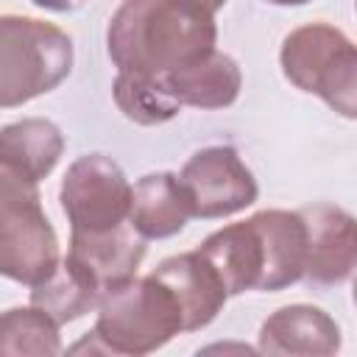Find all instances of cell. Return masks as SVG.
<instances>
[{
  "label": "cell",
  "instance_id": "1",
  "mask_svg": "<svg viewBox=\"0 0 357 357\" xmlns=\"http://www.w3.org/2000/svg\"><path fill=\"white\" fill-rule=\"evenodd\" d=\"M215 14L187 0H123L106 28V50L120 73L165 75L215 50Z\"/></svg>",
  "mask_w": 357,
  "mask_h": 357
},
{
  "label": "cell",
  "instance_id": "2",
  "mask_svg": "<svg viewBox=\"0 0 357 357\" xmlns=\"http://www.w3.org/2000/svg\"><path fill=\"white\" fill-rule=\"evenodd\" d=\"M95 310L98 321L92 332L106 346V354L114 357L151 354L184 332L178 301L151 273L100 290Z\"/></svg>",
  "mask_w": 357,
  "mask_h": 357
},
{
  "label": "cell",
  "instance_id": "3",
  "mask_svg": "<svg viewBox=\"0 0 357 357\" xmlns=\"http://www.w3.org/2000/svg\"><path fill=\"white\" fill-rule=\"evenodd\" d=\"M73 70V39L53 22L0 17V109L53 92Z\"/></svg>",
  "mask_w": 357,
  "mask_h": 357
},
{
  "label": "cell",
  "instance_id": "4",
  "mask_svg": "<svg viewBox=\"0 0 357 357\" xmlns=\"http://www.w3.org/2000/svg\"><path fill=\"white\" fill-rule=\"evenodd\" d=\"M279 61L296 89L318 95L346 120L357 117V50L340 28L312 22L290 31Z\"/></svg>",
  "mask_w": 357,
  "mask_h": 357
},
{
  "label": "cell",
  "instance_id": "5",
  "mask_svg": "<svg viewBox=\"0 0 357 357\" xmlns=\"http://www.w3.org/2000/svg\"><path fill=\"white\" fill-rule=\"evenodd\" d=\"M59 259V237L42 209L36 181L0 162V276L31 287Z\"/></svg>",
  "mask_w": 357,
  "mask_h": 357
},
{
  "label": "cell",
  "instance_id": "6",
  "mask_svg": "<svg viewBox=\"0 0 357 357\" xmlns=\"http://www.w3.org/2000/svg\"><path fill=\"white\" fill-rule=\"evenodd\" d=\"M59 201L70 231H106L128 220L131 184L112 156L86 153L67 167Z\"/></svg>",
  "mask_w": 357,
  "mask_h": 357
},
{
  "label": "cell",
  "instance_id": "7",
  "mask_svg": "<svg viewBox=\"0 0 357 357\" xmlns=\"http://www.w3.org/2000/svg\"><path fill=\"white\" fill-rule=\"evenodd\" d=\"M178 181L190 198L192 218H229L245 206H251L259 195L254 173L229 145H209L195 151L181 173Z\"/></svg>",
  "mask_w": 357,
  "mask_h": 357
},
{
  "label": "cell",
  "instance_id": "8",
  "mask_svg": "<svg viewBox=\"0 0 357 357\" xmlns=\"http://www.w3.org/2000/svg\"><path fill=\"white\" fill-rule=\"evenodd\" d=\"M298 212L307 229L304 279L321 287L346 282L357 262L354 218L335 204H312Z\"/></svg>",
  "mask_w": 357,
  "mask_h": 357
},
{
  "label": "cell",
  "instance_id": "9",
  "mask_svg": "<svg viewBox=\"0 0 357 357\" xmlns=\"http://www.w3.org/2000/svg\"><path fill=\"white\" fill-rule=\"evenodd\" d=\"M340 349V326L312 304H287L259 326V351L276 357H332Z\"/></svg>",
  "mask_w": 357,
  "mask_h": 357
},
{
  "label": "cell",
  "instance_id": "10",
  "mask_svg": "<svg viewBox=\"0 0 357 357\" xmlns=\"http://www.w3.org/2000/svg\"><path fill=\"white\" fill-rule=\"evenodd\" d=\"M195 251L218 273L226 296H240L245 290H262L265 245H262V234L254 218L243 223H229L212 231Z\"/></svg>",
  "mask_w": 357,
  "mask_h": 357
},
{
  "label": "cell",
  "instance_id": "11",
  "mask_svg": "<svg viewBox=\"0 0 357 357\" xmlns=\"http://www.w3.org/2000/svg\"><path fill=\"white\" fill-rule=\"evenodd\" d=\"M151 276H156L178 301L184 332L209 326L229 298L218 273L198 251H184L162 259Z\"/></svg>",
  "mask_w": 357,
  "mask_h": 357
},
{
  "label": "cell",
  "instance_id": "12",
  "mask_svg": "<svg viewBox=\"0 0 357 357\" xmlns=\"http://www.w3.org/2000/svg\"><path fill=\"white\" fill-rule=\"evenodd\" d=\"M81 268L89 271L100 290L131 279L145 257V237L131 226V220L106 231H70V248Z\"/></svg>",
  "mask_w": 357,
  "mask_h": 357
},
{
  "label": "cell",
  "instance_id": "13",
  "mask_svg": "<svg viewBox=\"0 0 357 357\" xmlns=\"http://www.w3.org/2000/svg\"><path fill=\"white\" fill-rule=\"evenodd\" d=\"M265 245V279L262 290L276 293L304 279L307 262V229L301 212L262 209L251 215Z\"/></svg>",
  "mask_w": 357,
  "mask_h": 357
},
{
  "label": "cell",
  "instance_id": "14",
  "mask_svg": "<svg viewBox=\"0 0 357 357\" xmlns=\"http://www.w3.org/2000/svg\"><path fill=\"white\" fill-rule=\"evenodd\" d=\"M192 218L190 198L176 173H148L131 187L128 220L145 240L178 234Z\"/></svg>",
  "mask_w": 357,
  "mask_h": 357
},
{
  "label": "cell",
  "instance_id": "15",
  "mask_svg": "<svg viewBox=\"0 0 357 357\" xmlns=\"http://www.w3.org/2000/svg\"><path fill=\"white\" fill-rule=\"evenodd\" d=\"M165 84L170 86L173 98L181 106L226 109L240 95L243 73L231 56L220 50H209L206 56L165 73Z\"/></svg>",
  "mask_w": 357,
  "mask_h": 357
},
{
  "label": "cell",
  "instance_id": "16",
  "mask_svg": "<svg viewBox=\"0 0 357 357\" xmlns=\"http://www.w3.org/2000/svg\"><path fill=\"white\" fill-rule=\"evenodd\" d=\"M64 153V134L53 120L25 117L0 128V162L31 181H42Z\"/></svg>",
  "mask_w": 357,
  "mask_h": 357
},
{
  "label": "cell",
  "instance_id": "17",
  "mask_svg": "<svg viewBox=\"0 0 357 357\" xmlns=\"http://www.w3.org/2000/svg\"><path fill=\"white\" fill-rule=\"evenodd\" d=\"M100 287L73 257H61L56 268L36 284H31V304L47 312L59 326L95 310Z\"/></svg>",
  "mask_w": 357,
  "mask_h": 357
},
{
  "label": "cell",
  "instance_id": "18",
  "mask_svg": "<svg viewBox=\"0 0 357 357\" xmlns=\"http://www.w3.org/2000/svg\"><path fill=\"white\" fill-rule=\"evenodd\" d=\"M61 354L59 324L39 307H11L0 312V357H56Z\"/></svg>",
  "mask_w": 357,
  "mask_h": 357
},
{
  "label": "cell",
  "instance_id": "19",
  "mask_svg": "<svg viewBox=\"0 0 357 357\" xmlns=\"http://www.w3.org/2000/svg\"><path fill=\"white\" fill-rule=\"evenodd\" d=\"M117 109L134 120L137 126H159L178 114L181 103L173 98L165 75H139V73H117L112 86Z\"/></svg>",
  "mask_w": 357,
  "mask_h": 357
},
{
  "label": "cell",
  "instance_id": "20",
  "mask_svg": "<svg viewBox=\"0 0 357 357\" xmlns=\"http://www.w3.org/2000/svg\"><path fill=\"white\" fill-rule=\"evenodd\" d=\"M33 6H39V8H45V11H75V8H81L86 0H31Z\"/></svg>",
  "mask_w": 357,
  "mask_h": 357
},
{
  "label": "cell",
  "instance_id": "21",
  "mask_svg": "<svg viewBox=\"0 0 357 357\" xmlns=\"http://www.w3.org/2000/svg\"><path fill=\"white\" fill-rule=\"evenodd\" d=\"M187 3H195V6H201L204 11L215 14L218 8H223V3H226V0H187Z\"/></svg>",
  "mask_w": 357,
  "mask_h": 357
},
{
  "label": "cell",
  "instance_id": "22",
  "mask_svg": "<svg viewBox=\"0 0 357 357\" xmlns=\"http://www.w3.org/2000/svg\"><path fill=\"white\" fill-rule=\"evenodd\" d=\"M265 3H271V6H304L310 0H265Z\"/></svg>",
  "mask_w": 357,
  "mask_h": 357
}]
</instances>
